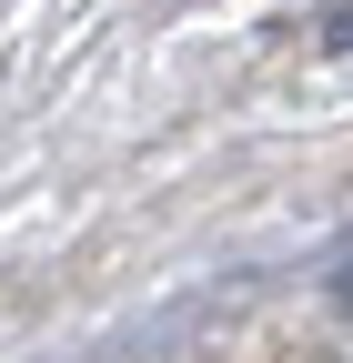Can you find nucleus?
Segmentation results:
<instances>
[{
    "label": "nucleus",
    "instance_id": "f257e3e1",
    "mask_svg": "<svg viewBox=\"0 0 353 363\" xmlns=\"http://www.w3.org/2000/svg\"><path fill=\"white\" fill-rule=\"evenodd\" d=\"M333 303H343V313H353V262H343V272H333Z\"/></svg>",
    "mask_w": 353,
    "mask_h": 363
}]
</instances>
